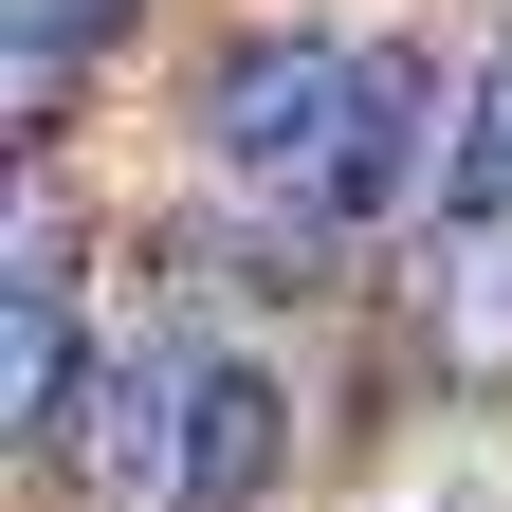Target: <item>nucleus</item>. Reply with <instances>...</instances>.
<instances>
[{
    "mask_svg": "<svg viewBox=\"0 0 512 512\" xmlns=\"http://www.w3.org/2000/svg\"><path fill=\"white\" fill-rule=\"evenodd\" d=\"M421 128H439V55L348 37V74H330V110H311V147L275 165V202H293V220H384V202L421 183Z\"/></svg>",
    "mask_w": 512,
    "mask_h": 512,
    "instance_id": "nucleus-1",
    "label": "nucleus"
},
{
    "mask_svg": "<svg viewBox=\"0 0 512 512\" xmlns=\"http://www.w3.org/2000/svg\"><path fill=\"white\" fill-rule=\"evenodd\" d=\"M293 476V403H275V366L220 348V366H183V403H165V494L183 512H256Z\"/></svg>",
    "mask_w": 512,
    "mask_h": 512,
    "instance_id": "nucleus-2",
    "label": "nucleus"
},
{
    "mask_svg": "<svg viewBox=\"0 0 512 512\" xmlns=\"http://www.w3.org/2000/svg\"><path fill=\"white\" fill-rule=\"evenodd\" d=\"M330 74H348V37H220L202 55V147L220 165H293L311 110H330Z\"/></svg>",
    "mask_w": 512,
    "mask_h": 512,
    "instance_id": "nucleus-3",
    "label": "nucleus"
},
{
    "mask_svg": "<svg viewBox=\"0 0 512 512\" xmlns=\"http://www.w3.org/2000/svg\"><path fill=\"white\" fill-rule=\"evenodd\" d=\"M128 458H165L147 366H74V403H55V439H37V494H128Z\"/></svg>",
    "mask_w": 512,
    "mask_h": 512,
    "instance_id": "nucleus-4",
    "label": "nucleus"
},
{
    "mask_svg": "<svg viewBox=\"0 0 512 512\" xmlns=\"http://www.w3.org/2000/svg\"><path fill=\"white\" fill-rule=\"evenodd\" d=\"M494 202H512V37H494V74H476L458 165H439V220H494Z\"/></svg>",
    "mask_w": 512,
    "mask_h": 512,
    "instance_id": "nucleus-5",
    "label": "nucleus"
},
{
    "mask_svg": "<svg viewBox=\"0 0 512 512\" xmlns=\"http://www.w3.org/2000/svg\"><path fill=\"white\" fill-rule=\"evenodd\" d=\"M439 366H458V384L512 366V275H458V293H439Z\"/></svg>",
    "mask_w": 512,
    "mask_h": 512,
    "instance_id": "nucleus-6",
    "label": "nucleus"
},
{
    "mask_svg": "<svg viewBox=\"0 0 512 512\" xmlns=\"http://www.w3.org/2000/svg\"><path fill=\"white\" fill-rule=\"evenodd\" d=\"M19 37H55V55H110V37H128V0H19Z\"/></svg>",
    "mask_w": 512,
    "mask_h": 512,
    "instance_id": "nucleus-7",
    "label": "nucleus"
}]
</instances>
